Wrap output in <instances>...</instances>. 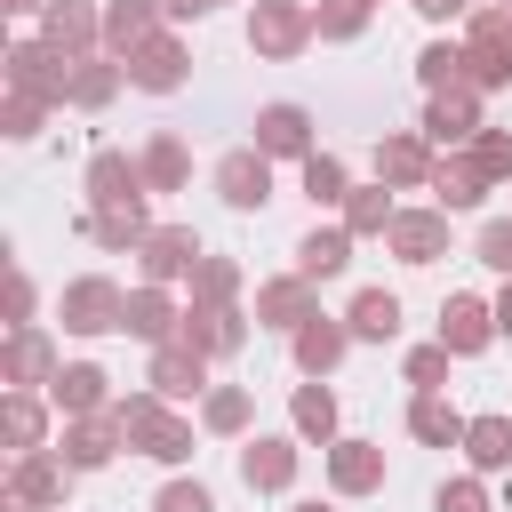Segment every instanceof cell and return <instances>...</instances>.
<instances>
[{"mask_svg": "<svg viewBox=\"0 0 512 512\" xmlns=\"http://www.w3.org/2000/svg\"><path fill=\"white\" fill-rule=\"evenodd\" d=\"M392 216H400L392 184H352V200L336 208V224H344L352 240H384V232H392Z\"/></svg>", "mask_w": 512, "mask_h": 512, "instance_id": "d590c367", "label": "cell"}, {"mask_svg": "<svg viewBox=\"0 0 512 512\" xmlns=\"http://www.w3.org/2000/svg\"><path fill=\"white\" fill-rule=\"evenodd\" d=\"M40 40H48L64 64H80V56H104V0H48V16H40Z\"/></svg>", "mask_w": 512, "mask_h": 512, "instance_id": "4fadbf2b", "label": "cell"}, {"mask_svg": "<svg viewBox=\"0 0 512 512\" xmlns=\"http://www.w3.org/2000/svg\"><path fill=\"white\" fill-rule=\"evenodd\" d=\"M192 432H200V416H184V408H160L136 440H128V456H152L160 472H184L192 464Z\"/></svg>", "mask_w": 512, "mask_h": 512, "instance_id": "f1b7e54d", "label": "cell"}, {"mask_svg": "<svg viewBox=\"0 0 512 512\" xmlns=\"http://www.w3.org/2000/svg\"><path fill=\"white\" fill-rule=\"evenodd\" d=\"M272 192H280V184H272V160H264L256 144H232V152L216 160V200H224L232 216H264Z\"/></svg>", "mask_w": 512, "mask_h": 512, "instance_id": "9c48e42d", "label": "cell"}, {"mask_svg": "<svg viewBox=\"0 0 512 512\" xmlns=\"http://www.w3.org/2000/svg\"><path fill=\"white\" fill-rule=\"evenodd\" d=\"M216 8H224V0H216Z\"/></svg>", "mask_w": 512, "mask_h": 512, "instance_id": "be15d7a7", "label": "cell"}, {"mask_svg": "<svg viewBox=\"0 0 512 512\" xmlns=\"http://www.w3.org/2000/svg\"><path fill=\"white\" fill-rule=\"evenodd\" d=\"M48 424H56V400L48 392H0V440H8V456L48 448Z\"/></svg>", "mask_w": 512, "mask_h": 512, "instance_id": "83f0119b", "label": "cell"}, {"mask_svg": "<svg viewBox=\"0 0 512 512\" xmlns=\"http://www.w3.org/2000/svg\"><path fill=\"white\" fill-rule=\"evenodd\" d=\"M440 344H448L456 360H480L488 344H504V336H496V304L472 296V288H456V296L440 304Z\"/></svg>", "mask_w": 512, "mask_h": 512, "instance_id": "e0dca14e", "label": "cell"}, {"mask_svg": "<svg viewBox=\"0 0 512 512\" xmlns=\"http://www.w3.org/2000/svg\"><path fill=\"white\" fill-rule=\"evenodd\" d=\"M296 184H304V200H312V208H344V200H352V168H344L328 144L296 168Z\"/></svg>", "mask_w": 512, "mask_h": 512, "instance_id": "ab89813d", "label": "cell"}, {"mask_svg": "<svg viewBox=\"0 0 512 512\" xmlns=\"http://www.w3.org/2000/svg\"><path fill=\"white\" fill-rule=\"evenodd\" d=\"M248 320H256V312H240V304H224V312H200V304H184V328H176V344H192V352H208V360H232V352L248 344Z\"/></svg>", "mask_w": 512, "mask_h": 512, "instance_id": "cb8c5ba5", "label": "cell"}, {"mask_svg": "<svg viewBox=\"0 0 512 512\" xmlns=\"http://www.w3.org/2000/svg\"><path fill=\"white\" fill-rule=\"evenodd\" d=\"M152 232H160V224H152L144 200H128V208H88V216H80V240H96L104 256H136Z\"/></svg>", "mask_w": 512, "mask_h": 512, "instance_id": "603a6c76", "label": "cell"}, {"mask_svg": "<svg viewBox=\"0 0 512 512\" xmlns=\"http://www.w3.org/2000/svg\"><path fill=\"white\" fill-rule=\"evenodd\" d=\"M288 432H296L304 448H336V440H344V408H336L328 376H304V384L288 392Z\"/></svg>", "mask_w": 512, "mask_h": 512, "instance_id": "44dd1931", "label": "cell"}, {"mask_svg": "<svg viewBox=\"0 0 512 512\" xmlns=\"http://www.w3.org/2000/svg\"><path fill=\"white\" fill-rule=\"evenodd\" d=\"M488 192H496V184L480 176V160H472V152H440V168H432V208H448V216H472Z\"/></svg>", "mask_w": 512, "mask_h": 512, "instance_id": "4dcf8cb0", "label": "cell"}, {"mask_svg": "<svg viewBox=\"0 0 512 512\" xmlns=\"http://www.w3.org/2000/svg\"><path fill=\"white\" fill-rule=\"evenodd\" d=\"M168 32V16H160V0H104V56H136L144 40H160Z\"/></svg>", "mask_w": 512, "mask_h": 512, "instance_id": "f546056e", "label": "cell"}, {"mask_svg": "<svg viewBox=\"0 0 512 512\" xmlns=\"http://www.w3.org/2000/svg\"><path fill=\"white\" fill-rule=\"evenodd\" d=\"M352 248H360V240H352L344 224H312V232L288 248V256H296L288 272H304L312 288H320V280H344V272H352Z\"/></svg>", "mask_w": 512, "mask_h": 512, "instance_id": "d4e9b609", "label": "cell"}, {"mask_svg": "<svg viewBox=\"0 0 512 512\" xmlns=\"http://www.w3.org/2000/svg\"><path fill=\"white\" fill-rule=\"evenodd\" d=\"M448 208H400L392 216V232H384V256L392 264H408V272H424V264H440L448 256Z\"/></svg>", "mask_w": 512, "mask_h": 512, "instance_id": "30bf717a", "label": "cell"}, {"mask_svg": "<svg viewBox=\"0 0 512 512\" xmlns=\"http://www.w3.org/2000/svg\"><path fill=\"white\" fill-rule=\"evenodd\" d=\"M248 424H256V392H248V384H208V400H200V432H216V440H248Z\"/></svg>", "mask_w": 512, "mask_h": 512, "instance_id": "74e56055", "label": "cell"}, {"mask_svg": "<svg viewBox=\"0 0 512 512\" xmlns=\"http://www.w3.org/2000/svg\"><path fill=\"white\" fill-rule=\"evenodd\" d=\"M0 72H8L16 96H48V104H64V88H72V64H64L40 32H16V40L0 48Z\"/></svg>", "mask_w": 512, "mask_h": 512, "instance_id": "277c9868", "label": "cell"}, {"mask_svg": "<svg viewBox=\"0 0 512 512\" xmlns=\"http://www.w3.org/2000/svg\"><path fill=\"white\" fill-rule=\"evenodd\" d=\"M464 88L472 96L512 88V40H464Z\"/></svg>", "mask_w": 512, "mask_h": 512, "instance_id": "60d3db41", "label": "cell"}, {"mask_svg": "<svg viewBox=\"0 0 512 512\" xmlns=\"http://www.w3.org/2000/svg\"><path fill=\"white\" fill-rule=\"evenodd\" d=\"M368 16H376L368 0H312V32H320L328 48H352V40L368 32Z\"/></svg>", "mask_w": 512, "mask_h": 512, "instance_id": "ee69618b", "label": "cell"}, {"mask_svg": "<svg viewBox=\"0 0 512 512\" xmlns=\"http://www.w3.org/2000/svg\"><path fill=\"white\" fill-rule=\"evenodd\" d=\"M344 328H352V344H392L400 336V296L392 288H352Z\"/></svg>", "mask_w": 512, "mask_h": 512, "instance_id": "e575fe53", "label": "cell"}, {"mask_svg": "<svg viewBox=\"0 0 512 512\" xmlns=\"http://www.w3.org/2000/svg\"><path fill=\"white\" fill-rule=\"evenodd\" d=\"M8 512H48V504H8Z\"/></svg>", "mask_w": 512, "mask_h": 512, "instance_id": "91938a15", "label": "cell"}, {"mask_svg": "<svg viewBox=\"0 0 512 512\" xmlns=\"http://www.w3.org/2000/svg\"><path fill=\"white\" fill-rule=\"evenodd\" d=\"M344 352H352V328H344V312H312V320L288 336V360H296V376H336V368H344Z\"/></svg>", "mask_w": 512, "mask_h": 512, "instance_id": "d6986e66", "label": "cell"}, {"mask_svg": "<svg viewBox=\"0 0 512 512\" xmlns=\"http://www.w3.org/2000/svg\"><path fill=\"white\" fill-rule=\"evenodd\" d=\"M432 512H496V496H488L480 472H448V480L432 488Z\"/></svg>", "mask_w": 512, "mask_h": 512, "instance_id": "7dc6e473", "label": "cell"}, {"mask_svg": "<svg viewBox=\"0 0 512 512\" xmlns=\"http://www.w3.org/2000/svg\"><path fill=\"white\" fill-rule=\"evenodd\" d=\"M160 408H168V400H160V392H152V384H144V392H120V408H112V416H120V432H128V440H136V432H144V424H152V416H160Z\"/></svg>", "mask_w": 512, "mask_h": 512, "instance_id": "816d5d0a", "label": "cell"}, {"mask_svg": "<svg viewBox=\"0 0 512 512\" xmlns=\"http://www.w3.org/2000/svg\"><path fill=\"white\" fill-rule=\"evenodd\" d=\"M0 312H8V328H40V320H32V312H40V288H32L24 264H8V296H0Z\"/></svg>", "mask_w": 512, "mask_h": 512, "instance_id": "f907efd6", "label": "cell"}, {"mask_svg": "<svg viewBox=\"0 0 512 512\" xmlns=\"http://www.w3.org/2000/svg\"><path fill=\"white\" fill-rule=\"evenodd\" d=\"M304 472V440L296 432H248L240 440V488L248 496H288Z\"/></svg>", "mask_w": 512, "mask_h": 512, "instance_id": "3957f363", "label": "cell"}, {"mask_svg": "<svg viewBox=\"0 0 512 512\" xmlns=\"http://www.w3.org/2000/svg\"><path fill=\"white\" fill-rule=\"evenodd\" d=\"M120 312H128V288L112 272H72L56 288V320L64 336H120Z\"/></svg>", "mask_w": 512, "mask_h": 512, "instance_id": "6da1fadb", "label": "cell"}, {"mask_svg": "<svg viewBox=\"0 0 512 512\" xmlns=\"http://www.w3.org/2000/svg\"><path fill=\"white\" fill-rule=\"evenodd\" d=\"M488 120H480V96L472 88H448V96H424V120H416V136L432 144V152H472V136H480Z\"/></svg>", "mask_w": 512, "mask_h": 512, "instance_id": "5bb4252c", "label": "cell"}, {"mask_svg": "<svg viewBox=\"0 0 512 512\" xmlns=\"http://www.w3.org/2000/svg\"><path fill=\"white\" fill-rule=\"evenodd\" d=\"M48 400H56V416L72 424V416H104L120 392H112V376H104L96 360H64V376L48 384Z\"/></svg>", "mask_w": 512, "mask_h": 512, "instance_id": "4316f807", "label": "cell"}, {"mask_svg": "<svg viewBox=\"0 0 512 512\" xmlns=\"http://www.w3.org/2000/svg\"><path fill=\"white\" fill-rule=\"evenodd\" d=\"M72 464H64V448H32V456H8V504H48V512H64V496H72Z\"/></svg>", "mask_w": 512, "mask_h": 512, "instance_id": "7c38bea8", "label": "cell"}, {"mask_svg": "<svg viewBox=\"0 0 512 512\" xmlns=\"http://www.w3.org/2000/svg\"><path fill=\"white\" fill-rule=\"evenodd\" d=\"M56 376H64L56 336L48 328H8V344H0V392H48Z\"/></svg>", "mask_w": 512, "mask_h": 512, "instance_id": "8992f818", "label": "cell"}, {"mask_svg": "<svg viewBox=\"0 0 512 512\" xmlns=\"http://www.w3.org/2000/svg\"><path fill=\"white\" fill-rule=\"evenodd\" d=\"M192 80V48H184V32H160V40H144L136 56H128V88H144V96H176Z\"/></svg>", "mask_w": 512, "mask_h": 512, "instance_id": "ac0fdd59", "label": "cell"}, {"mask_svg": "<svg viewBox=\"0 0 512 512\" xmlns=\"http://www.w3.org/2000/svg\"><path fill=\"white\" fill-rule=\"evenodd\" d=\"M504 16H512V0H504Z\"/></svg>", "mask_w": 512, "mask_h": 512, "instance_id": "6125c7cd", "label": "cell"}, {"mask_svg": "<svg viewBox=\"0 0 512 512\" xmlns=\"http://www.w3.org/2000/svg\"><path fill=\"white\" fill-rule=\"evenodd\" d=\"M160 16H168V32H176V24H200V16H216V0H160Z\"/></svg>", "mask_w": 512, "mask_h": 512, "instance_id": "db71d44e", "label": "cell"}, {"mask_svg": "<svg viewBox=\"0 0 512 512\" xmlns=\"http://www.w3.org/2000/svg\"><path fill=\"white\" fill-rule=\"evenodd\" d=\"M416 88H424V96L464 88V40H424V48H416Z\"/></svg>", "mask_w": 512, "mask_h": 512, "instance_id": "b9f144b4", "label": "cell"}, {"mask_svg": "<svg viewBox=\"0 0 512 512\" xmlns=\"http://www.w3.org/2000/svg\"><path fill=\"white\" fill-rule=\"evenodd\" d=\"M200 256H208V240H200L192 224H160V232L136 248V272H144V288H176V280L200 272Z\"/></svg>", "mask_w": 512, "mask_h": 512, "instance_id": "8fae6325", "label": "cell"}, {"mask_svg": "<svg viewBox=\"0 0 512 512\" xmlns=\"http://www.w3.org/2000/svg\"><path fill=\"white\" fill-rule=\"evenodd\" d=\"M488 304H496V336H504V344H512V280H504V288H496V296H488Z\"/></svg>", "mask_w": 512, "mask_h": 512, "instance_id": "11a10c76", "label": "cell"}, {"mask_svg": "<svg viewBox=\"0 0 512 512\" xmlns=\"http://www.w3.org/2000/svg\"><path fill=\"white\" fill-rule=\"evenodd\" d=\"M152 512H216V488H208L200 472H168V480L152 488Z\"/></svg>", "mask_w": 512, "mask_h": 512, "instance_id": "bcb514c9", "label": "cell"}, {"mask_svg": "<svg viewBox=\"0 0 512 512\" xmlns=\"http://www.w3.org/2000/svg\"><path fill=\"white\" fill-rule=\"evenodd\" d=\"M464 472H512V416H472L464 424Z\"/></svg>", "mask_w": 512, "mask_h": 512, "instance_id": "f35d334b", "label": "cell"}, {"mask_svg": "<svg viewBox=\"0 0 512 512\" xmlns=\"http://www.w3.org/2000/svg\"><path fill=\"white\" fill-rule=\"evenodd\" d=\"M464 408L448 400V392H408V440L416 448H464Z\"/></svg>", "mask_w": 512, "mask_h": 512, "instance_id": "1f68e13d", "label": "cell"}, {"mask_svg": "<svg viewBox=\"0 0 512 512\" xmlns=\"http://www.w3.org/2000/svg\"><path fill=\"white\" fill-rule=\"evenodd\" d=\"M176 328H184V304L168 296V288H128V312H120V336H136V344H176Z\"/></svg>", "mask_w": 512, "mask_h": 512, "instance_id": "484cf974", "label": "cell"}, {"mask_svg": "<svg viewBox=\"0 0 512 512\" xmlns=\"http://www.w3.org/2000/svg\"><path fill=\"white\" fill-rule=\"evenodd\" d=\"M288 512H336V504H320V496H304V504H288Z\"/></svg>", "mask_w": 512, "mask_h": 512, "instance_id": "6f0895ef", "label": "cell"}, {"mask_svg": "<svg viewBox=\"0 0 512 512\" xmlns=\"http://www.w3.org/2000/svg\"><path fill=\"white\" fill-rule=\"evenodd\" d=\"M472 264H488L496 280H512V216H488L472 232Z\"/></svg>", "mask_w": 512, "mask_h": 512, "instance_id": "c3c4849f", "label": "cell"}, {"mask_svg": "<svg viewBox=\"0 0 512 512\" xmlns=\"http://www.w3.org/2000/svg\"><path fill=\"white\" fill-rule=\"evenodd\" d=\"M432 168H440V152H432L416 128L376 136V184H392V192H432Z\"/></svg>", "mask_w": 512, "mask_h": 512, "instance_id": "9a60e30c", "label": "cell"}, {"mask_svg": "<svg viewBox=\"0 0 512 512\" xmlns=\"http://www.w3.org/2000/svg\"><path fill=\"white\" fill-rule=\"evenodd\" d=\"M248 128H256L248 144H256L272 168H280V160H296V168H304V160L320 152V136H312V112H304V104H288V96H280V104H256V120H248Z\"/></svg>", "mask_w": 512, "mask_h": 512, "instance_id": "52a82bcc", "label": "cell"}, {"mask_svg": "<svg viewBox=\"0 0 512 512\" xmlns=\"http://www.w3.org/2000/svg\"><path fill=\"white\" fill-rule=\"evenodd\" d=\"M448 368H456V352H448L440 336L400 352V384H408V392H448Z\"/></svg>", "mask_w": 512, "mask_h": 512, "instance_id": "7bdbcfd3", "label": "cell"}, {"mask_svg": "<svg viewBox=\"0 0 512 512\" xmlns=\"http://www.w3.org/2000/svg\"><path fill=\"white\" fill-rule=\"evenodd\" d=\"M496 512H512V472H504V496H496Z\"/></svg>", "mask_w": 512, "mask_h": 512, "instance_id": "680465c9", "label": "cell"}, {"mask_svg": "<svg viewBox=\"0 0 512 512\" xmlns=\"http://www.w3.org/2000/svg\"><path fill=\"white\" fill-rule=\"evenodd\" d=\"M80 200H88V208L152 200V192H144V160H136V152H120V144H96V152H88V168H80Z\"/></svg>", "mask_w": 512, "mask_h": 512, "instance_id": "ba28073f", "label": "cell"}, {"mask_svg": "<svg viewBox=\"0 0 512 512\" xmlns=\"http://www.w3.org/2000/svg\"><path fill=\"white\" fill-rule=\"evenodd\" d=\"M408 8H416L424 24H464V16L480 8V0H408Z\"/></svg>", "mask_w": 512, "mask_h": 512, "instance_id": "f5cc1de1", "label": "cell"}, {"mask_svg": "<svg viewBox=\"0 0 512 512\" xmlns=\"http://www.w3.org/2000/svg\"><path fill=\"white\" fill-rule=\"evenodd\" d=\"M320 472H328V496H384V480H392V464H384V440H360V432H344L336 448H320Z\"/></svg>", "mask_w": 512, "mask_h": 512, "instance_id": "5b68a950", "label": "cell"}, {"mask_svg": "<svg viewBox=\"0 0 512 512\" xmlns=\"http://www.w3.org/2000/svg\"><path fill=\"white\" fill-rule=\"evenodd\" d=\"M312 0H248V56L256 64H296L312 48Z\"/></svg>", "mask_w": 512, "mask_h": 512, "instance_id": "7a4b0ae2", "label": "cell"}, {"mask_svg": "<svg viewBox=\"0 0 512 512\" xmlns=\"http://www.w3.org/2000/svg\"><path fill=\"white\" fill-rule=\"evenodd\" d=\"M0 16H48V0H0Z\"/></svg>", "mask_w": 512, "mask_h": 512, "instance_id": "9f6ffc18", "label": "cell"}, {"mask_svg": "<svg viewBox=\"0 0 512 512\" xmlns=\"http://www.w3.org/2000/svg\"><path fill=\"white\" fill-rule=\"evenodd\" d=\"M136 160H144V192H184V184H192V144H184L176 128H152V136L136 144Z\"/></svg>", "mask_w": 512, "mask_h": 512, "instance_id": "d6a6232c", "label": "cell"}, {"mask_svg": "<svg viewBox=\"0 0 512 512\" xmlns=\"http://www.w3.org/2000/svg\"><path fill=\"white\" fill-rule=\"evenodd\" d=\"M368 8H384V0H368Z\"/></svg>", "mask_w": 512, "mask_h": 512, "instance_id": "94428289", "label": "cell"}, {"mask_svg": "<svg viewBox=\"0 0 512 512\" xmlns=\"http://www.w3.org/2000/svg\"><path fill=\"white\" fill-rule=\"evenodd\" d=\"M472 160H480L488 184H512V128H480L472 136Z\"/></svg>", "mask_w": 512, "mask_h": 512, "instance_id": "681fc988", "label": "cell"}, {"mask_svg": "<svg viewBox=\"0 0 512 512\" xmlns=\"http://www.w3.org/2000/svg\"><path fill=\"white\" fill-rule=\"evenodd\" d=\"M128 88V64L120 56H80L72 64V88H64V104L72 112H112V96Z\"/></svg>", "mask_w": 512, "mask_h": 512, "instance_id": "836d02e7", "label": "cell"}, {"mask_svg": "<svg viewBox=\"0 0 512 512\" xmlns=\"http://www.w3.org/2000/svg\"><path fill=\"white\" fill-rule=\"evenodd\" d=\"M256 328H272V336H296L312 312H320V296H312V280L304 272H272V280H256Z\"/></svg>", "mask_w": 512, "mask_h": 512, "instance_id": "2e32d148", "label": "cell"}, {"mask_svg": "<svg viewBox=\"0 0 512 512\" xmlns=\"http://www.w3.org/2000/svg\"><path fill=\"white\" fill-rule=\"evenodd\" d=\"M48 112H56L48 96H16V88H8V96H0V136H8V144H40Z\"/></svg>", "mask_w": 512, "mask_h": 512, "instance_id": "f6af8a7d", "label": "cell"}, {"mask_svg": "<svg viewBox=\"0 0 512 512\" xmlns=\"http://www.w3.org/2000/svg\"><path fill=\"white\" fill-rule=\"evenodd\" d=\"M112 408H120V400H112ZM112 408H104V416H72V424H64V440H56V448H64V464H72L80 480H88V472H104V464L128 448V432H120V416H112Z\"/></svg>", "mask_w": 512, "mask_h": 512, "instance_id": "7402d4cb", "label": "cell"}, {"mask_svg": "<svg viewBox=\"0 0 512 512\" xmlns=\"http://www.w3.org/2000/svg\"><path fill=\"white\" fill-rule=\"evenodd\" d=\"M144 384H152L168 408H184V400H208V352H192V344H152V368H144Z\"/></svg>", "mask_w": 512, "mask_h": 512, "instance_id": "ffe728a7", "label": "cell"}, {"mask_svg": "<svg viewBox=\"0 0 512 512\" xmlns=\"http://www.w3.org/2000/svg\"><path fill=\"white\" fill-rule=\"evenodd\" d=\"M240 288H248V272L232 264V256H200V272L184 280V304H200V312H224V304H240Z\"/></svg>", "mask_w": 512, "mask_h": 512, "instance_id": "8d00e7d4", "label": "cell"}]
</instances>
